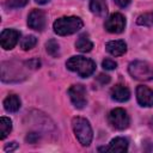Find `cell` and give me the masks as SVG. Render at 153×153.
<instances>
[{"label": "cell", "instance_id": "cell-1", "mask_svg": "<svg viewBox=\"0 0 153 153\" xmlns=\"http://www.w3.org/2000/svg\"><path fill=\"white\" fill-rule=\"evenodd\" d=\"M66 67L81 78H87L96 71L94 61L84 56H72L66 62Z\"/></svg>", "mask_w": 153, "mask_h": 153}, {"label": "cell", "instance_id": "cell-2", "mask_svg": "<svg viewBox=\"0 0 153 153\" xmlns=\"http://www.w3.org/2000/svg\"><path fill=\"white\" fill-rule=\"evenodd\" d=\"M82 20L79 17H61L54 22V31L60 36L72 35L82 27Z\"/></svg>", "mask_w": 153, "mask_h": 153}, {"label": "cell", "instance_id": "cell-3", "mask_svg": "<svg viewBox=\"0 0 153 153\" xmlns=\"http://www.w3.org/2000/svg\"><path fill=\"white\" fill-rule=\"evenodd\" d=\"M72 127L78 141L82 146H88L93 137L90 122L84 117H74L72 121Z\"/></svg>", "mask_w": 153, "mask_h": 153}, {"label": "cell", "instance_id": "cell-4", "mask_svg": "<svg viewBox=\"0 0 153 153\" xmlns=\"http://www.w3.org/2000/svg\"><path fill=\"white\" fill-rule=\"evenodd\" d=\"M128 72L131 78L140 81L153 80V66L146 61H133L128 66Z\"/></svg>", "mask_w": 153, "mask_h": 153}, {"label": "cell", "instance_id": "cell-5", "mask_svg": "<svg viewBox=\"0 0 153 153\" xmlns=\"http://www.w3.org/2000/svg\"><path fill=\"white\" fill-rule=\"evenodd\" d=\"M108 122L112 128H115L117 130H124L129 127L130 120H129V116L124 109L116 108L109 112Z\"/></svg>", "mask_w": 153, "mask_h": 153}, {"label": "cell", "instance_id": "cell-6", "mask_svg": "<svg viewBox=\"0 0 153 153\" xmlns=\"http://www.w3.org/2000/svg\"><path fill=\"white\" fill-rule=\"evenodd\" d=\"M68 94H69V98H71L73 105L76 109H82L86 105V103H87L86 88L82 85L76 84V85L71 86L69 90H68Z\"/></svg>", "mask_w": 153, "mask_h": 153}, {"label": "cell", "instance_id": "cell-7", "mask_svg": "<svg viewBox=\"0 0 153 153\" xmlns=\"http://www.w3.org/2000/svg\"><path fill=\"white\" fill-rule=\"evenodd\" d=\"M104 27L111 33H121L126 27V18L121 13H112L106 18Z\"/></svg>", "mask_w": 153, "mask_h": 153}, {"label": "cell", "instance_id": "cell-8", "mask_svg": "<svg viewBox=\"0 0 153 153\" xmlns=\"http://www.w3.org/2000/svg\"><path fill=\"white\" fill-rule=\"evenodd\" d=\"M20 37V32L14 29H5L0 35V43L1 47L6 50H11L16 47Z\"/></svg>", "mask_w": 153, "mask_h": 153}, {"label": "cell", "instance_id": "cell-9", "mask_svg": "<svg viewBox=\"0 0 153 153\" xmlns=\"http://www.w3.org/2000/svg\"><path fill=\"white\" fill-rule=\"evenodd\" d=\"M27 25L33 30L42 31L45 26V14L41 10H32L27 17Z\"/></svg>", "mask_w": 153, "mask_h": 153}, {"label": "cell", "instance_id": "cell-10", "mask_svg": "<svg viewBox=\"0 0 153 153\" xmlns=\"http://www.w3.org/2000/svg\"><path fill=\"white\" fill-rule=\"evenodd\" d=\"M136 99L141 106H153V91L147 86L140 85L136 87Z\"/></svg>", "mask_w": 153, "mask_h": 153}, {"label": "cell", "instance_id": "cell-11", "mask_svg": "<svg viewBox=\"0 0 153 153\" xmlns=\"http://www.w3.org/2000/svg\"><path fill=\"white\" fill-rule=\"evenodd\" d=\"M99 151L104 152H127L128 151V140L124 137H115L110 141L108 147L99 148Z\"/></svg>", "mask_w": 153, "mask_h": 153}, {"label": "cell", "instance_id": "cell-12", "mask_svg": "<svg viewBox=\"0 0 153 153\" xmlns=\"http://www.w3.org/2000/svg\"><path fill=\"white\" fill-rule=\"evenodd\" d=\"M106 51L110 53L112 56H121L127 51V44L122 39H116V41H110L105 44Z\"/></svg>", "mask_w": 153, "mask_h": 153}, {"label": "cell", "instance_id": "cell-13", "mask_svg": "<svg viewBox=\"0 0 153 153\" xmlns=\"http://www.w3.org/2000/svg\"><path fill=\"white\" fill-rule=\"evenodd\" d=\"M110 94H111V98L116 102H120V103H123V102H127L129 98H130V91L128 90V87L123 86V85H116L111 88L110 91Z\"/></svg>", "mask_w": 153, "mask_h": 153}, {"label": "cell", "instance_id": "cell-14", "mask_svg": "<svg viewBox=\"0 0 153 153\" xmlns=\"http://www.w3.org/2000/svg\"><path fill=\"white\" fill-rule=\"evenodd\" d=\"M75 48L81 53H88L92 50L93 43L91 42V39L88 38V36L86 33H82L78 37V39L75 42Z\"/></svg>", "mask_w": 153, "mask_h": 153}, {"label": "cell", "instance_id": "cell-15", "mask_svg": "<svg viewBox=\"0 0 153 153\" xmlns=\"http://www.w3.org/2000/svg\"><path fill=\"white\" fill-rule=\"evenodd\" d=\"M4 108L8 112H16L20 109V99L16 94H10L4 100Z\"/></svg>", "mask_w": 153, "mask_h": 153}, {"label": "cell", "instance_id": "cell-16", "mask_svg": "<svg viewBox=\"0 0 153 153\" xmlns=\"http://www.w3.org/2000/svg\"><path fill=\"white\" fill-rule=\"evenodd\" d=\"M90 10L96 16H105V13L108 12L105 0H90Z\"/></svg>", "mask_w": 153, "mask_h": 153}, {"label": "cell", "instance_id": "cell-17", "mask_svg": "<svg viewBox=\"0 0 153 153\" xmlns=\"http://www.w3.org/2000/svg\"><path fill=\"white\" fill-rule=\"evenodd\" d=\"M12 130V121L7 117H1L0 120V139H5Z\"/></svg>", "mask_w": 153, "mask_h": 153}, {"label": "cell", "instance_id": "cell-18", "mask_svg": "<svg viewBox=\"0 0 153 153\" xmlns=\"http://www.w3.org/2000/svg\"><path fill=\"white\" fill-rule=\"evenodd\" d=\"M45 50L47 53L53 56V57H57L59 54H60V47H59V43L55 41V39H49L47 43H45Z\"/></svg>", "mask_w": 153, "mask_h": 153}, {"label": "cell", "instance_id": "cell-19", "mask_svg": "<svg viewBox=\"0 0 153 153\" xmlns=\"http://www.w3.org/2000/svg\"><path fill=\"white\" fill-rule=\"evenodd\" d=\"M36 43H37V38L32 35H27L24 38H22L20 47H22L23 50H30L36 45Z\"/></svg>", "mask_w": 153, "mask_h": 153}, {"label": "cell", "instance_id": "cell-20", "mask_svg": "<svg viewBox=\"0 0 153 153\" xmlns=\"http://www.w3.org/2000/svg\"><path fill=\"white\" fill-rule=\"evenodd\" d=\"M136 23L143 26H153V12H148L139 16L136 19Z\"/></svg>", "mask_w": 153, "mask_h": 153}, {"label": "cell", "instance_id": "cell-21", "mask_svg": "<svg viewBox=\"0 0 153 153\" xmlns=\"http://www.w3.org/2000/svg\"><path fill=\"white\" fill-rule=\"evenodd\" d=\"M27 2L29 0H5L6 6L10 8H20V7H24Z\"/></svg>", "mask_w": 153, "mask_h": 153}, {"label": "cell", "instance_id": "cell-22", "mask_svg": "<svg viewBox=\"0 0 153 153\" xmlns=\"http://www.w3.org/2000/svg\"><path fill=\"white\" fill-rule=\"evenodd\" d=\"M102 66H103V68L106 69V71H112V69H115V68L117 67V63H116L114 60H111V59H105V60L102 62Z\"/></svg>", "mask_w": 153, "mask_h": 153}, {"label": "cell", "instance_id": "cell-23", "mask_svg": "<svg viewBox=\"0 0 153 153\" xmlns=\"http://www.w3.org/2000/svg\"><path fill=\"white\" fill-rule=\"evenodd\" d=\"M38 140H39V134L37 133H29L26 135V141L29 143H36Z\"/></svg>", "mask_w": 153, "mask_h": 153}, {"label": "cell", "instance_id": "cell-24", "mask_svg": "<svg viewBox=\"0 0 153 153\" xmlns=\"http://www.w3.org/2000/svg\"><path fill=\"white\" fill-rule=\"evenodd\" d=\"M97 80H98L102 85H104V84H108V82L110 81V76L106 75V74H99V75L97 76Z\"/></svg>", "mask_w": 153, "mask_h": 153}, {"label": "cell", "instance_id": "cell-25", "mask_svg": "<svg viewBox=\"0 0 153 153\" xmlns=\"http://www.w3.org/2000/svg\"><path fill=\"white\" fill-rule=\"evenodd\" d=\"M17 148H18V143L13 141V142H10L8 145H6L4 149H5L6 152H12V151H14V149H17Z\"/></svg>", "mask_w": 153, "mask_h": 153}, {"label": "cell", "instance_id": "cell-26", "mask_svg": "<svg viewBox=\"0 0 153 153\" xmlns=\"http://www.w3.org/2000/svg\"><path fill=\"white\" fill-rule=\"evenodd\" d=\"M114 1H115V4H116L117 6H120V7H122V8L127 7V6L130 4V0H114Z\"/></svg>", "mask_w": 153, "mask_h": 153}, {"label": "cell", "instance_id": "cell-27", "mask_svg": "<svg viewBox=\"0 0 153 153\" xmlns=\"http://www.w3.org/2000/svg\"><path fill=\"white\" fill-rule=\"evenodd\" d=\"M37 4H39V5H44V4H47L49 0H35Z\"/></svg>", "mask_w": 153, "mask_h": 153}, {"label": "cell", "instance_id": "cell-28", "mask_svg": "<svg viewBox=\"0 0 153 153\" xmlns=\"http://www.w3.org/2000/svg\"><path fill=\"white\" fill-rule=\"evenodd\" d=\"M149 127H151V129L153 130V118H151V121H149Z\"/></svg>", "mask_w": 153, "mask_h": 153}]
</instances>
